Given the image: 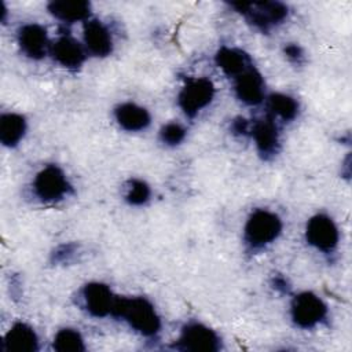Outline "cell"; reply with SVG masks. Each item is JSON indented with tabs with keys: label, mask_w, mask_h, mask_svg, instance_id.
Instances as JSON below:
<instances>
[{
	"label": "cell",
	"mask_w": 352,
	"mask_h": 352,
	"mask_svg": "<svg viewBox=\"0 0 352 352\" xmlns=\"http://www.w3.org/2000/svg\"><path fill=\"white\" fill-rule=\"evenodd\" d=\"M258 154L263 158L274 157L279 150V131L274 121V117L258 120L250 125V133Z\"/></svg>",
	"instance_id": "14"
},
{
	"label": "cell",
	"mask_w": 352,
	"mask_h": 352,
	"mask_svg": "<svg viewBox=\"0 0 352 352\" xmlns=\"http://www.w3.org/2000/svg\"><path fill=\"white\" fill-rule=\"evenodd\" d=\"M285 54L286 56L296 63H300L304 59V52L297 44H289L285 47Z\"/></svg>",
	"instance_id": "25"
},
{
	"label": "cell",
	"mask_w": 352,
	"mask_h": 352,
	"mask_svg": "<svg viewBox=\"0 0 352 352\" xmlns=\"http://www.w3.org/2000/svg\"><path fill=\"white\" fill-rule=\"evenodd\" d=\"M234 91L236 98L245 104L253 106L263 102L265 96V84L260 72L252 66L241 76L234 78Z\"/></svg>",
	"instance_id": "12"
},
{
	"label": "cell",
	"mask_w": 352,
	"mask_h": 352,
	"mask_svg": "<svg viewBox=\"0 0 352 352\" xmlns=\"http://www.w3.org/2000/svg\"><path fill=\"white\" fill-rule=\"evenodd\" d=\"M38 349V337L33 327L23 322L14 323L3 340V351L34 352Z\"/></svg>",
	"instance_id": "16"
},
{
	"label": "cell",
	"mask_w": 352,
	"mask_h": 352,
	"mask_svg": "<svg viewBox=\"0 0 352 352\" xmlns=\"http://www.w3.org/2000/svg\"><path fill=\"white\" fill-rule=\"evenodd\" d=\"M114 118L116 122L128 132L144 131L151 122L150 113L144 107L132 102L118 104L114 109Z\"/></svg>",
	"instance_id": "15"
},
{
	"label": "cell",
	"mask_w": 352,
	"mask_h": 352,
	"mask_svg": "<svg viewBox=\"0 0 352 352\" xmlns=\"http://www.w3.org/2000/svg\"><path fill=\"white\" fill-rule=\"evenodd\" d=\"M175 348L192 352H214L221 348V340L219 334L206 324L190 322L183 326Z\"/></svg>",
	"instance_id": "4"
},
{
	"label": "cell",
	"mask_w": 352,
	"mask_h": 352,
	"mask_svg": "<svg viewBox=\"0 0 352 352\" xmlns=\"http://www.w3.org/2000/svg\"><path fill=\"white\" fill-rule=\"evenodd\" d=\"M231 7L245 15L250 23L261 30L271 29L287 16V7L278 1L232 3Z\"/></svg>",
	"instance_id": "6"
},
{
	"label": "cell",
	"mask_w": 352,
	"mask_h": 352,
	"mask_svg": "<svg viewBox=\"0 0 352 352\" xmlns=\"http://www.w3.org/2000/svg\"><path fill=\"white\" fill-rule=\"evenodd\" d=\"M290 315L298 327L312 329L326 318L327 307L315 293L302 292L293 297L290 304Z\"/></svg>",
	"instance_id": "7"
},
{
	"label": "cell",
	"mask_w": 352,
	"mask_h": 352,
	"mask_svg": "<svg viewBox=\"0 0 352 352\" xmlns=\"http://www.w3.org/2000/svg\"><path fill=\"white\" fill-rule=\"evenodd\" d=\"M217 67L228 77L236 78L241 76L243 72H246L249 67L253 66L250 56L234 47H221L214 56Z\"/></svg>",
	"instance_id": "17"
},
{
	"label": "cell",
	"mask_w": 352,
	"mask_h": 352,
	"mask_svg": "<svg viewBox=\"0 0 352 352\" xmlns=\"http://www.w3.org/2000/svg\"><path fill=\"white\" fill-rule=\"evenodd\" d=\"M150 195H151V190L146 182L140 179H132L126 184L124 197L129 205L140 206L150 199Z\"/></svg>",
	"instance_id": "22"
},
{
	"label": "cell",
	"mask_w": 352,
	"mask_h": 352,
	"mask_svg": "<svg viewBox=\"0 0 352 352\" xmlns=\"http://www.w3.org/2000/svg\"><path fill=\"white\" fill-rule=\"evenodd\" d=\"M305 238L316 250L330 253L338 245L340 232L331 217L327 214H315L307 223Z\"/></svg>",
	"instance_id": "8"
},
{
	"label": "cell",
	"mask_w": 352,
	"mask_h": 352,
	"mask_svg": "<svg viewBox=\"0 0 352 352\" xmlns=\"http://www.w3.org/2000/svg\"><path fill=\"white\" fill-rule=\"evenodd\" d=\"M51 44L45 28L38 23L23 25L18 32V45L22 54L30 59H43L50 54Z\"/></svg>",
	"instance_id": "10"
},
{
	"label": "cell",
	"mask_w": 352,
	"mask_h": 352,
	"mask_svg": "<svg viewBox=\"0 0 352 352\" xmlns=\"http://www.w3.org/2000/svg\"><path fill=\"white\" fill-rule=\"evenodd\" d=\"M275 287L276 289H283L286 290V280L283 278H276L275 279Z\"/></svg>",
	"instance_id": "27"
},
{
	"label": "cell",
	"mask_w": 352,
	"mask_h": 352,
	"mask_svg": "<svg viewBox=\"0 0 352 352\" xmlns=\"http://www.w3.org/2000/svg\"><path fill=\"white\" fill-rule=\"evenodd\" d=\"M70 190L72 184L65 172L56 165L44 166L33 180V192L41 202H58L66 198Z\"/></svg>",
	"instance_id": "3"
},
{
	"label": "cell",
	"mask_w": 352,
	"mask_h": 352,
	"mask_svg": "<svg viewBox=\"0 0 352 352\" xmlns=\"http://www.w3.org/2000/svg\"><path fill=\"white\" fill-rule=\"evenodd\" d=\"M50 54L56 63L69 70L80 69L88 55L84 44L69 34L62 36L55 43H52Z\"/></svg>",
	"instance_id": "11"
},
{
	"label": "cell",
	"mask_w": 352,
	"mask_h": 352,
	"mask_svg": "<svg viewBox=\"0 0 352 352\" xmlns=\"http://www.w3.org/2000/svg\"><path fill=\"white\" fill-rule=\"evenodd\" d=\"M186 138V129L179 122H168L160 131V139L166 146H177Z\"/></svg>",
	"instance_id": "23"
},
{
	"label": "cell",
	"mask_w": 352,
	"mask_h": 352,
	"mask_svg": "<svg viewBox=\"0 0 352 352\" xmlns=\"http://www.w3.org/2000/svg\"><path fill=\"white\" fill-rule=\"evenodd\" d=\"M84 47L88 54L94 56H107L113 51V36L109 28L98 21L88 19L84 23Z\"/></svg>",
	"instance_id": "13"
},
{
	"label": "cell",
	"mask_w": 352,
	"mask_h": 352,
	"mask_svg": "<svg viewBox=\"0 0 352 352\" xmlns=\"http://www.w3.org/2000/svg\"><path fill=\"white\" fill-rule=\"evenodd\" d=\"M52 346L59 352H81L85 351V342L81 333L72 327L60 329L52 341Z\"/></svg>",
	"instance_id": "21"
},
{
	"label": "cell",
	"mask_w": 352,
	"mask_h": 352,
	"mask_svg": "<svg viewBox=\"0 0 352 352\" xmlns=\"http://www.w3.org/2000/svg\"><path fill=\"white\" fill-rule=\"evenodd\" d=\"M117 296L102 282H89L81 290V304L84 309L95 318H104L113 314Z\"/></svg>",
	"instance_id": "9"
},
{
	"label": "cell",
	"mask_w": 352,
	"mask_h": 352,
	"mask_svg": "<svg viewBox=\"0 0 352 352\" xmlns=\"http://www.w3.org/2000/svg\"><path fill=\"white\" fill-rule=\"evenodd\" d=\"M76 253V246L74 245H62L59 246L55 253H54V260L58 263H65L69 260L70 256Z\"/></svg>",
	"instance_id": "24"
},
{
	"label": "cell",
	"mask_w": 352,
	"mask_h": 352,
	"mask_svg": "<svg viewBox=\"0 0 352 352\" xmlns=\"http://www.w3.org/2000/svg\"><path fill=\"white\" fill-rule=\"evenodd\" d=\"M48 11L65 23H74L89 19L91 4L84 0H58L48 4Z\"/></svg>",
	"instance_id": "18"
},
{
	"label": "cell",
	"mask_w": 352,
	"mask_h": 352,
	"mask_svg": "<svg viewBox=\"0 0 352 352\" xmlns=\"http://www.w3.org/2000/svg\"><path fill=\"white\" fill-rule=\"evenodd\" d=\"M268 110L271 117H279L283 121H290L296 118L298 113V103L290 95L276 92L268 96Z\"/></svg>",
	"instance_id": "20"
},
{
	"label": "cell",
	"mask_w": 352,
	"mask_h": 352,
	"mask_svg": "<svg viewBox=\"0 0 352 352\" xmlns=\"http://www.w3.org/2000/svg\"><path fill=\"white\" fill-rule=\"evenodd\" d=\"M111 316L122 319L133 331L154 337L161 329V319L154 305L144 297H117Z\"/></svg>",
	"instance_id": "1"
},
{
	"label": "cell",
	"mask_w": 352,
	"mask_h": 352,
	"mask_svg": "<svg viewBox=\"0 0 352 352\" xmlns=\"http://www.w3.org/2000/svg\"><path fill=\"white\" fill-rule=\"evenodd\" d=\"M232 131L234 133L239 135H249L250 133V122L245 118H238L232 122Z\"/></svg>",
	"instance_id": "26"
},
{
	"label": "cell",
	"mask_w": 352,
	"mask_h": 352,
	"mask_svg": "<svg viewBox=\"0 0 352 352\" xmlns=\"http://www.w3.org/2000/svg\"><path fill=\"white\" fill-rule=\"evenodd\" d=\"M26 120L18 113H4L0 117V142L6 147H15L25 136Z\"/></svg>",
	"instance_id": "19"
},
{
	"label": "cell",
	"mask_w": 352,
	"mask_h": 352,
	"mask_svg": "<svg viewBox=\"0 0 352 352\" xmlns=\"http://www.w3.org/2000/svg\"><path fill=\"white\" fill-rule=\"evenodd\" d=\"M282 232L280 217L267 209H256L243 228L245 243L252 249H263L275 242Z\"/></svg>",
	"instance_id": "2"
},
{
	"label": "cell",
	"mask_w": 352,
	"mask_h": 352,
	"mask_svg": "<svg viewBox=\"0 0 352 352\" xmlns=\"http://www.w3.org/2000/svg\"><path fill=\"white\" fill-rule=\"evenodd\" d=\"M214 96V85L209 78L197 77L188 80L179 92L177 103L187 117H195L210 104Z\"/></svg>",
	"instance_id": "5"
}]
</instances>
